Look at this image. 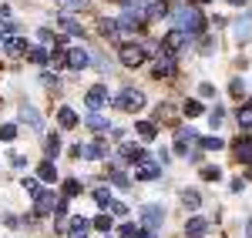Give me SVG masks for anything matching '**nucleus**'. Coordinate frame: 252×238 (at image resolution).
I'll use <instances>...</instances> for the list:
<instances>
[{"mask_svg": "<svg viewBox=\"0 0 252 238\" xmlns=\"http://www.w3.org/2000/svg\"><path fill=\"white\" fill-rule=\"evenodd\" d=\"M172 17H175V24H178V30H185L189 37H192V34H202V30H205V24H209V20L202 17L195 7H189V3L172 7Z\"/></svg>", "mask_w": 252, "mask_h": 238, "instance_id": "nucleus-1", "label": "nucleus"}, {"mask_svg": "<svg viewBox=\"0 0 252 238\" xmlns=\"http://www.w3.org/2000/svg\"><path fill=\"white\" fill-rule=\"evenodd\" d=\"M182 47H189V34H185V30H178V27H175V30H168V34L161 37V54H168V57H172V54H178Z\"/></svg>", "mask_w": 252, "mask_h": 238, "instance_id": "nucleus-2", "label": "nucleus"}, {"mask_svg": "<svg viewBox=\"0 0 252 238\" xmlns=\"http://www.w3.org/2000/svg\"><path fill=\"white\" fill-rule=\"evenodd\" d=\"M115 104L121 107V111H131V114H135V111H141V107H145V94H141V91H135V87H125V91L118 94Z\"/></svg>", "mask_w": 252, "mask_h": 238, "instance_id": "nucleus-3", "label": "nucleus"}, {"mask_svg": "<svg viewBox=\"0 0 252 238\" xmlns=\"http://www.w3.org/2000/svg\"><path fill=\"white\" fill-rule=\"evenodd\" d=\"M145 57H148V54H145V47H138V44H125V47H121V64H125V67H141Z\"/></svg>", "mask_w": 252, "mask_h": 238, "instance_id": "nucleus-4", "label": "nucleus"}, {"mask_svg": "<svg viewBox=\"0 0 252 238\" xmlns=\"http://www.w3.org/2000/svg\"><path fill=\"white\" fill-rule=\"evenodd\" d=\"M84 104H88L91 111L104 107V104H108V87H104V84H94V87H88V94H84Z\"/></svg>", "mask_w": 252, "mask_h": 238, "instance_id": "nucleus-5", "label": "nucleus"}, {"mask_svg": "<svg viewBox=\"0 0 252 238\" xmlns=\"http://www.w3.org/2000/svg\"><path fill=\"white\" fill-rule=\"evenodd\" d=\"M158 175H161V164H158V161H138L135 164V178L138 181H152V178H158Z\"/></svg>", "mask_w": 252, "mask_h": 238, "instance_id": "nucleus-6", "label": "nucleus"}, {"mask_svg": "<svg viewBox=\"0 0 252 238\" xmlns=\"http://www.w3.org/2000/svg\"><path fill=\"white\" fill-rule=\"evenodd\" d=\"M195 141H198V134H195L192 128H189V131H178V138H175V151H178L182 158H189V148H192Z\"/></svg>", "mask_w": 252, "mask_h": 238, "instance_id": "nucleus-7", "label": "nucleus"}, {"mask_svg": "<svg viewBox=\"0 0 252 238\" xmlns=\"http://www.w3.org/2000/svg\"><path fill=\"white\" fill-rule=\"evenodd\" d=\"M108 151H104V144L101 141H91V144H78V158H88V161H97L104 158Z\"/></svg>", "mask_w": 252, "mask_h": 238, "instance_id": "nucleus-8", "label": "nucleus"}, {"mask_svg": "<svg viewBox=\"0 0 252 238\" xmlns=\"http://www.w3.org/2000/svg\"><path fill=\"white\" fill-rule=\"evenodd\" d=\"M88 64H91V54H88L84 47H71V51H67V67L81 71V67H88Z\"/></svg>", "mask_w": 252, "mask_h": 238, "instance_id": "nucleus-9", "label": "nucleus"}, {"mask_svg": "<svg viewBox=\"0 0 252 238\" xmlns=\"http://www.w3.org/2000/svg\"><path fill=\"white\" fill-rule=\"evenodd\" d=\"M141 221H145L148 232H158V228H161V208H158V205H148V208L141 212Z\"/></svg>", "mask_w": 252, "mask_h": 238, "instance_id": "nucleus-10", "label": "nucleus"}, {"mask_svg": "<svg viewBox=\"0 0 252 238\" xmlns=\"http://www.w3.org/2000/svg\"><path fill=\"white\" fill-rule=\"evenodd\" d=\"M232 148H235V158L242 161V164H252V138H242V134H239Z\"/></svg>", "mask_w": 252, "mask_h": 238, "instance_id": "nucleus-11", "label": "nucleus"}, {"mask_svg": "<svg viewBox=\"0 0 252 238\" xmlns=\"http://www.w3.org/2000/svg\"><path fill=\"white\" fill-rule=\"evenodd\" d=\"M165 14H168V3H165V0H152V3L145 7V20H148V24H158Z\"/></svg>", "mask_w": 252, "mask_h": 238, "instance_id": "nucleus-12", "label": "nucleus"}, {"mask_svg": "<svg viewBox=\"0 0 252 238\" xmlns=\"http://www.w3.org/2000/svg\"><path fill=\"white\" fill-rule=\"evenodd\" d=\"M20 121H24V124H31L34 131H40V128H44V118H40L31 104H24V107H20Z\"/></svg>", "mask_w": 252, "mask_h": 238, "instance_id": "nucleus-13", "label": "nucleus"}, {"mask_svg": "<svg viewBox=\"0 0 252 238\" xmlns=\"http://www.w3.org/2000/svg\"><path fill=\"white\" fill-rule=\"evenodd\" d=\"M138 27H141V14L125 10V14H121V20H118V30H138Z\"/></svg>", "mask_w": 252, "mask_h": 238, "instance_id": "nucleus-14", "label": "nucleus"}, {"mask_svg": "<svg viewBox=\"0 0 252 238\" xmlns=\"http://www.w3.org/2000/svg\"><path fill=\"white\" fill-rule=\"evenodd\" d=\"M54 191H40L37 195V215H54Z\"/></svg>", "mask_w": 252, "mask_h": 238, "instance_id": "nucleus-15", "label": "nucleus"}, {"mask_svg": "<svg viewBox=\"0 0 252 238\" xmlns=\"http://www.w3.org/2000/svg\"><path fill=\"white\" fill-rule=\"evenodd\" d=\"M121 158L131 161V164H138V161H145L148 155H145V151H141L138 144H131V141H128V144H121Z\"/></svg>", "mask_w": 252, "mask_h": 238, "instance_id": "nucleus-16", "label": "nucleus"}, {"mask_svg": "<svg viewBox=\"0 0 252 238\" xmlns=\"http://www.w3.org/2000/svg\"><path fill=\"white\" fill-rule=\"evenodd\" d=\"M175 71H178V67H175V60L172 57H165V60H158L155 64V71H152V78H175Z\"/></svg>", "mask_w": 252, "mask_h": 238, "instance_id": "nucleus-17", "label": "nucleus"}, {"mask_svg": "<svg viewBox=\"0 0 252 238\" xmlns=\"http://www.w3.org/2000/svg\"><path fill=\"white\" fill-rule=\"evenodd\" d=\"M209 232V221L205 218H189V225H185V235L189 238H198V235H205Z\"/></svg>", "mask_w": 252, "mask_h": 238, "instance_id": "nucleus-18", "label": "nucleus"}, {"mask_svg": "<svg viewBox=\"0 0 252 238\" xmlns=\"http://www.w3.org/2000/svg\"><path fill=\"white\" fill-rule=\"evenodd\" d=\"M84 121H88V128H91V131H97V134H101V131H111V128H108V118H101L97 111H91Z\"/></svg>", "mask_w": 252, "mask_h": 238, "instance_id": "nucleus-19", "label": "nucleus"}, {"mask_svg": "<svg viewBox=\"0 0 252 238\" xmlns=\"http://www.w3.org/2000/svg\"><path fill=\"white\" fill-rule=\"evenodd\" d=\"M67 232H71V238H84L88 232H91V221H88V218H74Z\"/></svg>", "mask_w": 252, "mask_h": 238, "instance_id": "nucleus-20", "label": "nucleus"}, {"mask_svg": "<svg viewBox=\"0 0 252 238\" xmlns=\"http://www.w3.org/2000/svg\"><path fill=\"white\" fill-rule=\"evenodd\" d=\"M235 37H239V40H249L252 37V17H249V14L235 24Z\"/></svg>", "mask_w": 252, "mask_h": 238, "instance_id": "nucleus-21", "label": "nucleus"}, {"mask_svg": "<svg viewBox=\"0 0 252 238\" xmlns=\"http://www.w3.org/2000/svg\"><path fill=\"white\" fill-rule=\"evenodd\" d=\"M3 51H7V54H10V57H20V54H24V51H31V47H27V44H24V40L10 37V40H7V44H3Z\"/></svg>", "mask_w": 252, "mask_h": 238, "instance_id": "nucleus-22", "label": "nucleus"}, {"mask_svg": "<svg viewBox=\"0 0 252 238\" xmlns=\"http://www.w3.org/2000/svg\"><path fill=\"white\" fill-rule=\"evenodd\" d=\"M135 131H138V138H141V141H152V138H155V124H152V121H138Z\"/></svg>", "mask_w": 252, "mask_h": 238, "instance_id": "nucleus-23", "label": "nucleus"}, {"mask_svg": "<svg viewBox=\"0 0 252 238\" xmlns=\"http://www.w3.org/2000/svg\"><path fill=\"white\" fill-rule=\"evenodd\" d=\"M37 178L40 181H58V171H54V161H44L37 168Z\"/></svg>", "mask_w": 252, "mask_h": 238, "instance_id": "nucleus-24", "label": "nucleus"}, {"mask_svg": "<svg viewBox=\"0 0 252 238\" xmlns=\"http://www.w3.org/2000/svg\"><path fill=\"white\" fill-rule=\"evenodd\" d=\"M58 121H61V128H74V124H78V114H74L71 107H61V111H58Z\"/></svg>", "mask_w": 252, "mask_h": 238, "instance_id": "nucleus-25", "label": "nucleus"}, {"mask_svg": "<svg viewBox=\"0 0 252 238\" xmlns=\"http://www.w3.org/2000/svg\"><path fill=\"white\" fill-rule=\"evenodd\" d=\"M58 24H61V27H64V30H67V34H81V24H78V20H74V17H67V14H64V17H61Z\"/></svg>", "mask_w": 252, "mask_h": 238, "instance_id": "nucleus-26", "label": "nucleus"}, {"mask_svg": "<svg viewBox=\"0 0 252 238\" xmlns=\"http://www.w3.org/2000/svg\"><path fill=\"white\" fill-rule=\"evenodd\" d=\"M219 178H222L219 164H205V168H202V181H219Z\"/></svg>", "mask_w": 252, "mask_h": 238, "instance_id": "nucleus-27", "label": "nucleus"}, {"mask_svg": "<svg viewBox=\"0 0 252 238\" xmlns=\"http://www.w3.org/2000/svg\"><path fill=\"white\" fill-rule=\"evenodd\" d=\"M31 60H34V64H47V60H51L47 47H31Z\"/></svg>", "mask_w": 252, "mask_h": 238, "instance_id": "nucleus-28", "label": "nucleus"}, {"mask_svg": "<svg viewBox=\"0 0 252 238\" xmlns=\"http://www.w3.org/2000/svg\"><path fill=\"white\" fill-rule=\"evenodd\" d=\"M101 37H118V20H101Z\"/></svg>", "mask_w": 252, "mask_h": 238, "instance_id": "nucleus-29", "label": "nucleus"}, {"mask_svg": "<svg viewBox=\"0 0 252 238\" xmlns=\"http://www.w3.org/2000/svg\"><path fill=\"white\" fill-rule=\"evenodd\" d=\"M182 111H185V118H198V114H202L205 107H202L198 101H185V107H182Z\"/></svg>", "mask_w": 252, "mask_h": 238, "instance_id": "nucleus-30", "label": "nucleus"}, {"mask_svg": "<svg viewBox=\"0 0 252 238\" xmlns=\"http://www.w3.org/2000/svg\"><path fill=\"white\" fill-rule=\"evenodd\" d=\"M78 191H81V181H74V178H67V181H64V198H74Z\"/></svg>", "mask_w": 252, "mask_h": 238, "instance_id": "nucleus-31", "label": "nucleus"}, {"mask_svg": "<svg viewBox=\"0 0 252 238\" xmlns=\"http://www.w3.org/2000/svg\"><path fill=\"white\" fill-rule=\"evenodd\" d=\"M202 148H205V151H219V148H222V138H219V134H212V138H202Z\"/></svg>", "mask_w": 252, "mask_h": 238, "instance_id": "nucleus-32", "label": "nucleus"}, {"mask_svg": "<svg viewBox=\"0 0 252 238\" xmlns=\"http://www.w3.org/2000/svg\"><path fill=\"white\" fill-rule=\"evenodd\" d=\"M20 185L27 188V195H34V198H37V195H40V181H34V178H24V181H20Z\"/></svg>", "mask_w": 252, "mask_h": 238, "instance_id": "nucleus-33", "label": "nucleus"}, {"mask_svg": "<svg viewBox=\"0 0 252 238\" xmlns=\"http://www.w3.org/2000/svg\"><path fill=\"white\" fill-rule=\"evenodd\" d=\"M58 151H61V138H58V134H51V138H47V155L58 158Z\"/></svg>", "mask_w": 252, "mask_h": 238, "instance_id": "nucleus-34", "label": "nucleus"}, {"mask_svg": "<svg viewBox=\"0 0 252 238\" xmlns=\"http://www.w3.org/2000/svg\"><path fill=\"white\" fill-rule=\"evenodd\" d=\"M94 201L101 205V208H108V205H111V195H108V188H97V191H94Z\"/></svg>", "mask_w": 252, "mask_h": 238, "instance_id": "nucleus-35", "label": "nucleus"}, {"mask_svg": "<svg viewBox=\"0 0 252 238\" xmlns=\"http://www.w3.org/2000/svg\"><path fill=\"white\" fill-rule=\"evenodd\" d=\"M91 225H94L97 232H111V218H108V215H97V218L91 221Z\"/></svg>", "mask_w": 252, "mask_h": 238, "instance_id": "nucleus-36", "label": "nucleus"}, {"mask_svg": "<svg viewBox=\"0 0 252 238\" xmlns=\"http://www.w3.org/2000/svg\"><path fill=\"white\" fill-rule=\"evenodd\" d=\"M182 201H185V205H189V208H198V191H182Z\"/></svg>", "mask_w": 252, "mask_h": 238, "instance_id": "nucleus-37", "label": "nucleus"}, {"mask_svg": "<svg viewBox=\"0 0 252 238\" xmlns=\"http://www.w3.org/2000/svg\"><path fill=\"white\" fill-rule=\"evenodd\" d=\"M17 138V128H14V124H3V128H0V141H14Z\"/></svg>", "mask_w": 252, "mask_h": 238, "instance_id": "nucleus-38", "label": "nucleus"}, {"mask_svg": "<svg viewBox=\"0 0 252 238\" xmlns=\"http://www.w3.org/2000/svg\"><path fill=\"white\" fill-rule=\"evenodd\" d=\"M118 232H121V238H135V235H138V228L131 225V221H125V225H121Z\"/></svg>", "mask_w": 252, "mask_h": 238, "instance_id": "nucleus-39", "label": "nucleus"}, {"mask_svg": "<svg viewBox=\"0 0 252 238\" xmlns=\"http://www.w3.org/2000/svg\"><path fill=\"white\" fill-rule=\"evenodd\" d=\"M229 91H232V98H242V94H246V84H242V78H235Z\"/></svg>", "mask_w": 252, "mask_h": 238, "instance_id": "nucleus-40", "label": "nucleus"}, {"mask_svg": "<svg viewBox=\"0 0 252 238\" xmlns=\"http://www.w3.org/2000/svg\"><path fill=\"white\" fill-rule=\"evenodd\" d=\"M14 30H17V24H14V20H0V34H3V37H10Z\"/></svg>", "mask_w": 252, "mask_h": 238, "instance_id": "nucleus-41", "label": "nucleus"}, {"mask_svg": "<svg viewBox=\"0 0 252 238\" xmlns=\"http://www.w3.org/2000/svg\"><path fill=\"white\" fill-rule=\"evenodd\" d=\"M111 181H115L118 188H131V185H128V178H125V175H121L118 168H115V171H111Z\"/></svg>", "mask_w": 252, "mask_h": 238, "instance_id": "nucleus-42", "label": "nucleus"}, {"mask_svg": "<svg viewBox=\"0 0 252 238\" xmlns=\"http://www.w3.org/2000/svg\"><path fill=\"white\" fill-rule=\"evenodd\" d=\"M108 208H111V215H118V218H125V215H128V208H125L121 201H111Z\"/></svg>", "mask_w": 252, "mask_h": 238, "instance_id": "nucleus-43", "label": "nucleus"}, {"mask_svg": "<svg viewBox=\"0 0 252 238\" xmlns=\"http://www.w3.org/2000/svg\"><path fill=\"white\" fill-rule=\"evenodd\" d=\"M54 215H58V218H64V215H67V198H61L58 205H54Z\"/></svg>", "mask_w": 252, "mask_h": 238, "instance_id": "nucleus-44", "label": "nucleus"}, {"mask_svg": "<svg viewBox=\"0 0 252 238\" xmlns=\"http://www.w3.org/2000/svg\"><path fill=\"white\" fill-rule=\"evenodd\" d=\"M222 118H225V114H222V107H215L212 114H209V121H212V128H219V124H222Z\"/></svg>", "mask_w": 252, "mask_h": 238, "instance_id": "nucleus-45", "label": "nucleus"}, {"mask_svg": "<svg viewBox=\"0 0 252 238\" xmlns=\"http://www.w3.org/2000/svg\"><path fill=\"white\" fill-rule=\"evenodd\" d=\"M198 91H202V98H212V94H215V87H212V84H202Z\"/></svg>", "mask_w": 252, "mask_h": 238, "instance_id": "nucleus-46", "label": "nucleus"}, {"mask_svg": "<svg viewBox=\"0 0 252 238\" xmlns=\"http://www.w3.org/2000/svg\"><path fill=\"white\" fill-rule=\"evenodd\" d=\"M40 78H44V84H47V87H51V84H58V78H54V74H51V71H44V74H40Z\"/></svg>", "mask_w": 252, "mask_h": 238, "instance_id": "nucleus-47", "label": "nucleus"}, {"mask_svg": "<svg viewBox=\"0 0 252 238\" xmlns=\"http://www.w3.org/2000/svg\"><path fill=\"white\" fill-rule=\"evenodd\" d=\"M37 37H40V40H44V44H47V40L54 37V34H51V30H47V27H40V30H37Z\"/></svg>", "mask_w": 252, "mask_h": 238, "instance_id": "nucleus-48", "label": "nucleus"}, {"mask_svg": "<svg viewBox=\"0 0 252 238\" xmlns=\"http://www.w3.org/2000/svg\"><path fill=\"white\" fill-rule=\"evenodd\" d=\"M135 238H155V232H148V228H138V235Z\"/></svg>", "mask_w": 252, "mask_h": 238, "instance_id": "nucleus-49", "label": "nucleus"}, {"mask_svg": "<svg viewBox=\"0 0 252 238\" xmlns=\"http://www.w3.org/2000/svg\"><path fill=\"white\" fill-rule=\"evenodd\" d=\"M0 20H7V7H0Z\"/></svg>", "mask_w": 252, "mask_h": 238, "instance_id": "nucleus-50", "label": "nucleus"}, {"mask_svg": "<svg viewBox=\"0 0 252 238\" xmlns=\"http://www.w3.org/2000/svg\"><path fill=\"white\" fill-rule=\"evenodd\" d=\"M229 3H232V7H242V3H246V0H229Z\"/></svg>", "mask_w": 252, "mask_h": 238, "instance_id": "nucleus-51", "label": "nucleus"}, {"mask_svg": "<svg viewBox=\"0 0 252 238\" xmlns=\"http://www.w3.org/2000/svg\"><path fill=\"white\" fill-rule=\"evenodd\" d=\"M246 235H249V238H252V221H249V225H246Z\"/></svg>", "mask_w": 252, "mask_h": 238, "instance_id": "nucleus-52", "label": "nucleus"}, {"mask_svg": "<svg viewBox=\"0 0 252 238\" xmlns=\"http://www.w3.org/2000/svg\"><path fill=\"white\" fill-rule=\"evenodd\" d=\"M192 3H209V0H192Z\"/></svg>", "mask_w": 252, "mask_h": 238, "instance_id": "nucleus-53", "label": "nucleus"}, {"mask_svg": "<svg viewBox=\"0 0 252 238\" xmlns=\"http://www.w3.org/2000/svg\"><path fill=\"white\" fill-rule=\"evenodd\" d=\"M104 238H108V235H104Z\"/></svg>", "mask_w": 252, "mask_h": 238, "instance_id": "nucleus-54", "label": "nucleus"}]
</instances>
